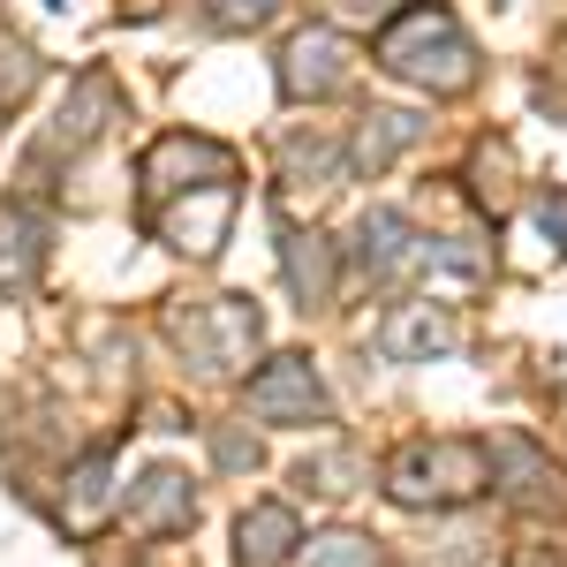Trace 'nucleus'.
I'll return each instance as SVG.
<instances>
[{"label": "nucleus", "instance_id": "obj_1", "mask_svg": "<svg viewBox=\"0 0 567 567\" xmlns=\"http://www.w3.org/2000/svg\"><path fill=\"white\" fill-rule=\"evenodd\" d=\"M379 69L401 76V84H424V91H462L470 76H477V45L462 39L454 8L416 0V8H401V16L386 23V39H379Z\"/></svg>", "mask_w": 567, "mask_h": 567}, {"label": "nucleus", "instance_id": "obj_2", "mask_svg": "<svg viewBox=\"0 0 567 567\" xmlns=\"http://www.w3.org/2000/svg\"><path fill=\"white\" fill-rule=\"evenodd\" d=\"M492 484V446L477 439H416L386 470V492L401 507H462Z\"/></svg>", "mask_w": 567, "mask_h": 567}, {"label": "nucleus", "instance_id": "obj_3", "mask_svg": "<svg viewBox=\"0 0 567 567\" xmlns=\"http://www.w3.org/2000/svg\"><path fill=\"white\" fill-rule=\"evenodd\" d=\"M205 182H235V152L213 136H159L144 159V197H175V189H205Z\"/></svg>", "mask_w": 567, "mask_h": 567}, {"label": "nucleus", "instance_id": "obj_4", "mask_svg": "<svg viewBox=\"0 0 567 567\" xmlns=\"http://www.w3.org/2000/svg\"><path fill=\"white\" fill-rule=\"evenodd\" d=\"M265 318L243 296H219V303H205L189 326H182V341H189V355L205 363V371H235V363H250V349H258Z\"/></svg>", "mask_w": 567, "mask_h": 567}, {"label": "nucleus", "instance_id": "obj_5", "mask_svg": "<svg viewBox=\"0 0 567 567\" xmlns=\"http://www.w3.org/2000/svg\"><path fill=\"white\" fill-rule=\"evenodd\" d=\"M250 409H258L265 424H318L326 416V386H318L310 355H272L250 379Z\"/></svg>", "mask_w": 567, "mask_h": 567}, {"label": "nucleus", "instance_id": "obj_6", "mask_svg": "<svg viewBox=\"0 0 567 567\" xmlns=\"http://www.w3.org/2000/svg\"><path fill=\"white\" fill-rule=\"evenodd\" d=\"M349 69H355V53L341 31H296L288 39V53H280V91L288 99H326V91H341L349 84Z\"/></svg>", "mask_w": 567, "mask_h": 567}, {"label": "nucleus", "instance_id": "obj_7", "mask_svg": "<svg viewBox=\"0 0 567 567\" xmlns=\"http://www.w3.org/2000/svg\"><path fill=\"white\" fill-rule=\"evenodd\" d=\"M492 484H507V499H523V507H567V477L529 446L523 432H499L492 439Z\"/></svg>", "mask_w": 567, "mask_h": 567}, {"label": "nucleus", "instance_id": "obj_8", "mask_svg": "<svg viewBox=\"0 0 567 567\" xmlns=\"http://www.w3.org/2000/svg\"><path fill=\"white\" fill-rule=\"evenodd\" d=\"M227 219H235V182H205V189H189L175 213H159V243H175L189 258H213L219 235H227Z\"/></svg>", "mask_w": 567, "mask_h": 567}, {"label": "nucleus", "instance_id": "obj_9", "mask_svg": "<svg viewBox=\"0 0 567 567\" xmlns=\"http://www.w3.org/2000/svg\"><path fill=\"white\" fill-rule=\"evenodd\" d=\"M122 523L130 537H175V529L197 523V499H189V477L182 470H144L130 492V507H122Z\"/></svg>", "mask_w": 567, "mask_h": 567}, {"label": "nucleus", "instance_id": "obj_10", "mask_svg": "<svg viewBox=\"0 0 567 567\" xmlns=\"http://www.w3.org/2000/svg\"><path fill=\"white\" fill-rule=\"evenodd\" d=\"M355 265H363L371 280H401L409 265H424V235L409 227V213L379 205V213L355 219Z\"/></svg>", "mask_w": 567, "mask_h": 567}, {"label": "nucleus", "instance_id": "obj_11", "mask_svg": "<svg viewBox=\"0 0 567 567\" xmlns=\"http://www.w3.org/2000/svg\"><path fill=\"white\" fill-rule=\"evenodd\" d=\"M106 114H114V84H106V76H84V84L69 91V106L53 114V130L39 136V167L61 159V152H84L91 136L106 130Z\"/></svg>", "mask_w": 567, "mask_h": 567}, {"label": "nucleus", "instance_id": "obj_12", "mask_svg": "<svg viewBox=\"0 0 567 567\" xmlns=\"http://www.w3.org/2000/svg\"><path fill=\"white\" fill-rule=\"evenodd\" d=\"M379 349H386L393 363H432V355L454 349V318L432 310V303H401L386 326H379Z\"/></svg>", "mask_w": 567, "mask_h": 567}, {"label": "nucleus", "instance_id": "obj_13", "mask_svg": "<svg viewBox=\"0 0 567 567\" xmlns=\"http://www.w3.org/2000/svg\"><path fill=\"white\" fill-rule=\"evenodd\" d=\"M288 545H303V537H296V507H280V499H258L235 529V560L243 567H272Z\"/></svg>", "mask_w": 567, "mask_h": 567}, {"label": "nucleus", "instance_id": "obj_14", "mask_svg": "<svg viewBox=\"0 0 567 567\" xmlns=\"http://www.w3.org/2000/svg\"><path fill=\"white\" fill-rule=\"evenodd\" d=\"M114 454H106V446H99V454H84V462H76V492H69V507H61V523L76 529V537H91V529L106 523V499H114Z\"/></svg>", "mask_w": 567, "mask_h": 567}, {"label": "nucleus", "instance_id": "obj_15", "mask_svg": "<svg viewBox=\"0 0 567 567\" xmlns=\"http://www.w3.org/2000/svg\"><path fill=\"white\" fill-rule=\"evenodd\" d=\"M280 258H288V288H296L303 310L333 296V243H326V235H288Z\"/></svg>", "mask_w": 567, "mask_h": 567}, {"label": "nucleus", "instance_id": "obj_16", "mask_svg": "<svg viewBox=\"0 0 567 567\" xmlns=\"http://www.w3.org/2000/svg\"><path fill=\"white\" fill-rule=\"evenodd\" d=\"M416 136H424V122H416V114H363L349 167H355V175H386V159L401 152V144H416Z\"/></svg>", "mask_w": 567, "mask_h": 567}, {"label": "nucleus", "instance_id": "obj_17", "mask_svg": "<svg viewBox=\"0 0 567 567\" xmlns=\"http://www.w3.org/2000/svg\"><path fill=\"white\" fill-rule=\"evenodd\" d=\"M296 567H379V545L355 537V529H326V537L296 545Z\"/></svg>", "mask_w": 567, "mask_h": 567}, {"label": "nucleus", "instance_id": "obj_18", "mask_svg": "<svg viewBox=\"0 0 567 567\" xmlns=\"http://www.w3.org/2000/svg\"><path fill=\"white\" fill-rule=\"evenodd\" d=\"M477 197L492 213H507V197H515V152L507 144H477Z\"/></svg>", "mask_w": 567, "mask_h": 567}, {"label": "nucleus", "instance_id": "obj_19", "mask_svg": "<svg viewBox=\"0 0 567 567\" xmlns=\"http://www.w3.org/2000/svg\"><path fill=\"white\" fill-rule=\"evenodd\" d=\"M280 0H205V16H213L219 31H250V23H265Z\"/></svg>", "mask_w": 567, "mask_h": 567}, {"label": "nucleus", "instance_id": "obj_20", "mask_svg": "<svg viewBox=\"0 0 567 567\" xmlns=\"http://www.w3.org/2000/svg\"><path fill=\"white\" fill-rule=\"evenodd\" d=\"M213 454H219V470H258V439H243V432H219Z\"/></svg>", "mask_w": 567, "mask_h": 567}, {"label": "nucleus", "instance_id": "obj_21", "mask_svg": "<svg viewBox=\"0 0 567 567\" xmlns=\"http://www.w3.org/2000/svg\"><path fill=\"white\" fill-rule=\"evenodd\" d=\"M537 227L553 235V250H567V197H560V189H545V197H537Z\"/></svg>", "mask_w": 567, "mask_h": 567}, {"label": "nucleus", "instance_id": "obj_22", "mask_svg": "<svg viewBox=\"0 0 567 567\" xmlns=\"http://www.w3.org/2000/svg\"><path fill=\"white\" fill-rule=\"evenodd\" d=\"M341 16H371V8H386V0H333Z\"/></svg>", "mask_w": 567, "mask_h": 567}, {"label": "nucleus", "instance_id": "obj_23", "mask_svg": "<svg viewBox=\"0 0 567 567\" xmlns=\"http://www.w3.org/2000/svg\"><path fill=\"white\" fill-rule=\"evenodd\" d=\"M130 8H136V16H152V8H167V0H130Z\"/></svg>", "mask_w": 567, "mask_h": 567}]
</instances>
